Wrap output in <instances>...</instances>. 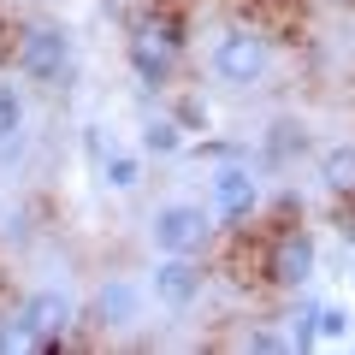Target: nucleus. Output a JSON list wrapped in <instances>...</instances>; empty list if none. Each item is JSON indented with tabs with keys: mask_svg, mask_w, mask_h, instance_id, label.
I'll return each mask as SVG.
<instances>
[{
	"mask_svg": "<svg viewBox=\"0 0 355 355\" xmlns=\"http://www.w3.org/2000/svg\"><path fill=\"white\" fill-rule=\"evenodd\" d=\"M172 113H178V125H184V130H207V107L202 101H178Z\"/></svg>",
	"mask_w": 355,
	"mask_h": 355,
	"instance_id": "f3484780",
	"label": "nucleus"
},
{
	"mask_svg": "<svg viewBox=\"0 0 355 355\" xmlns=\"http://www.w3.org/2000/svg\"><path fill=\"white\" fill-rule=\"evenodd\" d=\"M24 137V89L0 77V142Z\"/></svg>",
	"mask_w": 355,
	"mask_h": 355,
	"instance_id": "2eb2a0df",
	"label": "nucleus"
},
{
	"mask_svg": "<svg viewBox=\"0 0 355 355\" xmlns=\"http://www.w3.org/2000/svg\"><path fill=\"white\" fill-rule=\"evenodd\" d=\"M314 178L326 184V196L355 202V142H326V148L314 154Z\"/></svg>",
	"mask_w": 355,
	"mask_h": 355,
	"instance_id": "9d476101",
	"label": "nucleus"
},
{
	"mask_svg": "<svg viewBox=\"0 0 355 355\" xmlns=\"http://www.w3.org/2000/svg\"><path fill=\"white\" fill-rule=\"evenodd\" d=\"M266 284L272 291H284V296H302L308 284H314V272H320V243H314V231H279L272 237V249H266Z\"/></svg>",
	"mask_w": 355,
	"mask_h": 355,
	"instance_id": "39448f33",
	"label": "nucleus"
},
{
	"mask_svg": "<svg viewBox=\"0 0 355 355\" xmlns=\"http://www.w3.org/2000/svg\"><path fill=\"white\" fill-rule=\"evenodd\" d=\"M101 184L113 196H130L142 184V154H119V148H107V160H101Z\"/></svg>",
	"mask_w": 355,
	"mask_h": 355,
	"instance_id": "4468645a",
	"label": "nucleus"
},
{
	"mask_svg": "<svg viewBox=\"0 0 355 355\" xmlns=\"http://www.w3.org/2000/svg\"><path fill=\"white\" fill-rule=\"evenodd\" d=\"M207 207H214V219H231V225L254 219L261 214V172L249 160L214 166V178H207Z\"/></svg>",
	"mask_w": 355,
	"mask_h": 355,
	"instance_id": "423d86ee",
	"label": "nucleus"
},
{
	"mask_svg": "<svg viewBox=\"0 0 355 355\" xmlns=\"http://www.w3.org/2000/svg\"><path fill=\"white\" fill-rule=\"evenodd\" d=\"M202 284H207L202 254H160L154 261V279H148V296L160 308H172V314H184L190 302H202Z\"/></svg>",
	"mask_w": 355,
	"mask_h": 355,
	"instance_id": "0eeeda50",
	"label": "nucleus"
},
{
	"mask_svg": "<svg viewBox=\"0 0 355 355\" xmlns=\"http://www.w3.org/2000/svg\"><path fill=\"white\" fill-rule=\"evenodd\" d=\"M18 320L30 326V338H36V349H60L65 331L77 326V302L65 291H30L24 302H18Z\"/></svg>",
	"mask_w": 355,
	"mask_h": 355,
	"instance_id": "6e6552de",
	"label": "nucleus"
},
{
	"mask_svg": "<svg viewBox=\"0 0 355 355\" xmlns=\"http://www.w3.org/2000/svg\"><path fill=\"white\" fill-rule=\"evenodd\" d=\"M24 6H53V0H24Z\"/></svg>",
	"mask_w": 355,
	"mask_h": 355,
	"instance_id": "a211bd4d",
	"label": "nucleus"
},
{
	"mask_svg": "<svg viewBox=\"0 0 355 355\" xmlns=\"http://www.w3.org/2000/svg\"><path fill=\"white\" fill-rule=\"evenodd\" d=\"M243 343H249V349H296L291 331H279V326H249V338H243Z\"/></svg>",
	"mask_w": 355,
	"mask_h": 355,
	"instance_id": "dca6fc26",
	"label": "nucleus"
},
{
	"mask_svg": "<svg viewBox=\"0 0 355 355\" xmlns=\"http://www.w3.org/2000/svg\"><path fill=\"white\" fill-rule=\"evenodd\" d=\"M184 48H190L184 18L166 12V6L137 12V24H130V36H125V60H130V71H137L148 89H166V83H172L178 60H184Z\"/></svg>",
	"mask_w": 355,
	"mask_h": 355,
	"instance_id": "f257e3e1",
	"label": "nucleus"
},
{
	"mask_svg": "<svg viewBox=\"0 0 355 355\" xmlns=\"http://www.w3.org/2000/svg\"><path fill=\"white\" fill-rule=\"evenodd\" d=\"M142 314H148V291H142L137 279H101L95 296H89V320L101 331H125V326H137Z\"/></svg>",
	"mask_w": 355,
	"mask_h": 355,
	"instance_id": "1a4fd4ad",
	"label": "nucleus"
},
{
	"mask_svg": "<svg viewBox=\"0 0 355 355\" xmlns=\"http://www.w3.org/2000/svg\"><path fill=\"white\" fill-rule=\"evenodd\" d=\"M77 71V42L65 24L53 18H36V24L18 30V77L36 89H65Z\"/></svg>",
	"mask_w": 355,
	"mask_h": 355,
	"instance_id": "7ed1b4c3",
	"label": "nucleus"
},
{
	"mask_svg": "<svg viewBox=\"0 0 355 355\" xmlns=\"http://www.w3.org/2000/svg\"><path fill=\"white\" fill-rule=\"evenodd\" d=\"M184 142H190V130L178 125V113H148L142 119V154H184Z\"/></svg>",
	"mask_w": 355,
	"mask_h": 355,
	"instance_id": "f8f14e48",
	"label": "nucleus"
},
{
	"mask_svg": "<svg viewBox=\"0 0 355 355\" xmlns=\"http://www.w3.org/2000/svg\"><path fill=\"white\" fill-rule=\"evenodd\" d=\"M338 343H355V314L338 302H314V349H338Z\"/></svg>",
	"mask_w": 355,
	"mask_h": 355,
	"instance_id": "ddd939ff",
	"label": "nucleus"
},
{
	"mask_svg": "<svg viewBox=\"0 0 355 355\" xmlns=\"http://www.w3.org/2000/svg\"><path fill=\"white\" fill-rule=\"evenodd\" d=\"M207 71L225 89H261L266 71H272V36L254 24H225L207 48Z\"/></svg>",
	"mask_w": 355,
	"mask_h": 355,
	"instance_id": "f03ea898",
	"label": "nucleus"
},
{
	"mask_svg": "<svg viewBox=\"0 0 355 355\" xmlns=\"http://www.w3.org/2000/svg\"><path fill=\"white\" fill-rule=\"evenodd\" d=\"M148 243H154V254H207V243H214V207L166 202L148 219Z\"/></svg>",
	"mask_w": 355,
	"mask_h": 355,
	"instance_id": "20e7f679",
	"label": "nucleus"
},
{
	"mask_svg": "<svg viewBox=\"0 0 355 355\" xmlns=\"http://www.w3.org/2000/svg\"><path fill=\"white\" fill-rule=\"evenodd\" d=\"M326 6H355V0H326Z\"/></svg>",
	"mask_w": 355,
	"mask_h": 355,
	"instance_id": "6ab92c4d",
	"label": "nucleus"
},
{
	"mask_svg": "<svg viewBox=\"0 0 355 355\" xmlns=\"http://www.w3.org/2000/svg\"><path fill=\"white\" fill-rule=\"evenodd\" d=\"M308 125L302 119H272V125H266V137H261V154H266V166H296L308 154Z\"/></svg>",
	"mask_w": 355,
	"mask_h": 355,
	"instance_id": "9b49d317",
	"label": "nucleus"
}]
</instances>
